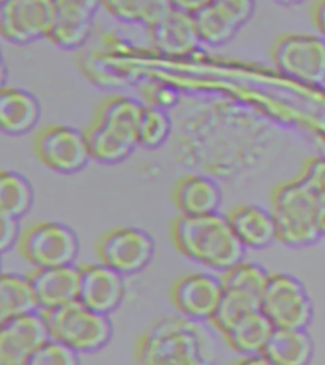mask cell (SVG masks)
I'll list each match as a JSON object with an SVG mask.
<instances>
[{"label":"cell","mask_w":325,"mask_h":365,"mask_svg":"<svg viewBox=\"0 0 325 365\" xmlns=\"http://www.w3.org/2000/svg\"><path fill=\"white\" fill-rule=\"evenodd\" d=\"M34 154L42 165L59 174H75L91 161L84 131L64 125H47L34 136Z\"/></svg>","instance_id":"9"},{"label":"cell","mask_w":325,"mask_h":365,"mask_svg":"<svg viewBox=\"0 0 325 365\" xmlns=\"http://www.w3.org/2000/svg\"><path fill=\"white\" fill-rule=\"evenodd\" d=\"M274 66L287 78L309 86L325 83V38L310 34H282L271 48Z\"/></svg>","instance_id":"8"},{"label":"cell","mask_w":325,"mask_h":365,"mask_svg":"<svg viewBox=\"0 0 325 365\" xmlns=\"http://www.w3.org/2000/svg\"><path fill=\"white\" fill-rule=\"evenodd\" d=\"M314 349L308 329H274L262 354L269 364L305 365L313 359Z\"/></svg>","instance_id":"21"},{"label":"cell","mask_w":325,"mask_h":365,"mask_svg":"<svg viewBox=\"0 0 325 365\" xmlns=\"http://www.w3.org/2000/svg\"><path fill=\"white\" fill-rule=\"evenodd\" d=\"M173 202L183 216H202L219 212L223 190L215 179L202 174L181 178L173 188Z\"/></svg>","instance_id":"19"},{"label":"cell","mask_w":325,"mask_h":365,"mask_svg":"<svg viewBox=\"0 0 325 365\" xmlns=\"http://www.w3.org/2000/svg\"><path fill=\"white\" fill-rule=\"evenodd\" d=\"M29 277L41 311L68 304L79 297L80 267L75 264L34 269Z\"/></svg>","instance_id":"17"},{"label":"cell","mask_w":325,"mask_h":365,"mask_svg":"<svg viewBox=\"0 0 325 365\" xmlns=\"http://www.w3.org/2000/svg\"><path fill=\"white\" fill-rule=\"evenodd\" d=\"M0 250L3 254L18 245L22 236V228L17 217L0 215Z\"/></svg>","instance_id":"31"},{"label":"cell","mask_w":325,"mask_h":365,"mask_svg":"<svg viewBox=\"0 0 325 365\" xmlns=\"http://www.w3.org/2000/svg\"><path fill=\"white\" fill-rule=\"evenodd\" d=\"M269 277L267 269L261 264L241 260L223 272L221 280L226 288H236L261 297Z\"/></svg>","instance_id":"29"},{"label":"cell","mask_w":325,"mask_h":365,"mask_svg":"<svg viewBox=\"0 0 325 365\" xmlns=\"http://www.w3.org/2000/svg\"><path fill=\"white\" fill-rule=\"evenodd\" d=\"M41 311L29 275L3 273L0 278V321Z\"/></svg>","instance_id":"23"},{"label":"cell","mask_w":325,"mask_h":365,"mask_svg":"<svg viewBox=\"0 0 325 365\" xmlns=\"http://www.w3.org/2000/svg\"><path fill=\"white\" fill-rule=\"evenodd\" d=\"M221 277L214 274L189 273L171 285V301L178 314L194 321H210L223 296Z\"/></svg>","instance_id":"14"},{"label":"cell","mask_w":325,"mask_h":365,"mask_svg":"<svg viewBox=\"0 0 325 365\" xmlns=\"http://www.w3.org/2000/svg\"><path fill=\"white\" fill-rule=\"evenodd\" d=\"M169 1H171L173 8L194 14L202 8L209 6L214 0H169Z\"/></svg>","instance_id":"35"},{"label":"cell","mask_w":325,"mask_h":365,"mask_svg":"<svg viewBox=\"0 0 325 365\" xmlns=\"http://www.w3.org/2000/svg\"><path fill=\"white\" fill-rule=\"evenodd\" d=\"M259 298L257 294L241 291L236 288L224 287L223 296L217 306L215 314L209 321L220 334L234 325L244 314H249L259 308Z\"/></svg>","instance_id":"27"},{"label":"cell","mask_w":325,"mask_h":365,"mask_svg":"<svg viewBox=\"0 0 325 365\" xmlns=\"http://www.w3.org/2000/svg\"><path fill=\"white\" fill-rule=\"evenodd\" d=\"M79 356L73 349L50 337L31 356L29 365H76Z\"/></svg>","instance_id":"30"},{"label":"cell","mask_w":325,"mask_h":365,"mask_svg":"<svg viewBox=\"0 0 325 365\" xmlns=\"http://www.w3.org/2000/svg\"><path fill=\"white\" fill-rule=\"evenodd\" d=\"M171 236L181 255L221 273L246 257V249L236 239L228 216L220 212L202 216L181 215L171 223Z\"/></svg>","instance_id":"2"},{"label":"cell","mask_w":325,"mask_h":365,"mask_svg":"<svg viewBox=\"0 0 325 365\" xmlns=\"http://www.w3.org/2000/svg\"><path fill=\"white\" fill-rule=\"evenodd\" d=\"M34 192L29 179L17 171L0 174V215L22 218L32 208Z\"/></svg>","instance_id":"26"},{"label":"cell","mask_w":325,"mask_h":365,"mask_svg":"<svg viewBox=\"0 0 325 365\" xmlns=\"http://www.w3.org/2000/svg\"><path fill=\"white\" fill-rule=\"evenodd\" d=\"M55 11V0H0L1 37L14 45L46 38Z\"/></svg>","instance_id":"11"},{"label":"cell","mask_w":325,"mask_h":365,"mask_svg":"<svg viewBox=\"0 0 325 365\" xmlns=\"http://www.w3.org/2000/svg\"><path fill=\"white\" fill-rule=\"evenodd\" d=\"M93 14L57 8L46 40L61 50H75L84 45L93 29Z\"/></svg>","instance_id":"24"},{"label":"cell","mask_w":325,"mask_h":365,"mask_svg":"<svg viewBox=\"0 0 325 365\" xmlns=\"http://www.w3.org/2000/svg\"><path fill=\"white\" fill-rule=\"evenodd\" d=\"M215 355L214 341L200 321L184 316L166 317L150 326L137 340L140 364L201 365Z\"/></svg>","instance_id":"3"},{"label":"cell","mask_w":325,"mask_h":365,"mask_svg":"<svg viewBox=\"0 0 325 365\" xmlns=\"http://www.w3.org/2000/svg\"><path fill=\"white\" fill-rule=\"evenodd\" d=\"M144 106L132 98L114 96L98 107L84 130L91 160L119 164L131 156L137 143V125Z\"/></svg>","instance_id":"4"},{"label":"cell","mask_w":325,"mask_h":365,"mask_svg":"<svg viewBox=\"0 0 325 365\" xmlns=\"http://www.w3.org/2000/svg\"><path fill=\"white\" fill-rule=\"evenodd\" d=\"M42 312L50 336L79 355L102 350L114 336V325L109 314L97 312L79 299Z\"/></svg>","instance_id":"5"},{"label":"cell","mask_w":325,"mask_h":365,"mask_svg":"<svg viewBox=\"0 0 325 365\" xmlns=\"http://www.w3.org/2000/svg\"><path fill=\"white\" fill-rule=\"evenodd\" d=\"M55 6L57 8L86 11L94 16L98 8L101 6V0H55Z\"/></svg>","instance_id":"33"},{"label":"cell","mask_w":325,"mask_h":365,"mask_svg":"<svg viewBox=\"0 0 325 365\" xmlns=\"http://www.w3.org/2000/svg\"><path fill=\"white\" fill-rule=\"evenodd\" d=\"M324 193L325 159L321 158L309 160L300 177L274 189L271 212L279 242L289 247H306L324 237L320 227Z\"/></svg>","instance_id":"1"},{"label":"cell","mask_w":325,"mask_h":365,"mask_svg":"<svg viewBox=\"0 0 325 365\" xmlns=\"http://www.w3.org/2000/svg\"><path fill=\"white\" fill-rule=\"evenodd\" d=\"M311 19L319 36L325 38V0H316L313 4Z\"/></svg>","instance_id":"34"},{"label":"cell","mask_w":325,"mask_h":365,"mask_svg":"<svg viewBox=\"0 0 325 365\" xmlns=\"http://www.w3.org/2000/svg\"><path fill=\"white\" fill-rule=\"evenodd\" d=\"M148 29L155 50L171 56L189 55L202 43L194 14L173 6Z\"/></svg>","instance_id":"16"},{"label":"cell","mask_w":325,"mask_h":365,"mask_svg":"<svg viewBox=\"0 0 325 365\" xmlns=\"http://www.w3.org/2000/svg\"><path fill=\"white\" fill-rule=\"evenodd\" d=\"M50 337L42 311L0 321V365H29L31 356Z\"/></svg>","instance_id":"12"},{"label":"cell","mask_w":325,"mask_h":365,"mask_svg":"<svg viewBox=\"0 0 325 365\" xmlns=\"http://www.w3.org/2000/svg\"><path fill=\"white\" fill-rule=\"evenodd\" d=\"M98 260L124 277L140 273L153 260L155 241L143 228L116 227L96 245Z\"/></svg>","instance_id":"10"},{"label":"cell","mask_w":325,"mask_h":365,"mask_svg":"<svg viewBox=\"0 0 325 365\" xmlns=\"http://www.w3.org/2000/svg\"><path fill=\"white\" fill-rule=\"evenodd\" d=\"M274 1L282 4V6H296V4L303 3L304 0H274Z\"/></svg>","instance_id":"36"},{"label":"cell","mask_w":325,"mask_h":365,"mask_svg":"<svg viewBox=\"0 0 325 365\" xmlns=\"http://www.w3.org/2000/svg\"><path fill=\"white\" fill-rule=\"evenodd\" d=\"M226 216L236 239L246 249L262 250L279 241L274 215L261 205H238Z\"/></svg>","instance_id":"18"},{"label":"cell","mask_w":325,"mask_h":365,"mask_svg":"<svg viewBox=\"0 0 325 365\" xmlns=\"http://www.w3.org/2000/svg\"><path fill=\"white\" fill-rule=\"evenodd\" d=\"M101 6L125 23L150 27L171 8L169 0H101Z\"/></svg>","instance_id":"25"},{"label":"cell","mask_w":325,"mask_h":365,"mask_svg":"<svg viewBox=\"0 0 325 365\" xmlns=\"http://www.w3.org/2000/svg\"><path fill=\"white\" fill-rule=\"evenodd\" d=\"M125 277L103 262L80 267L79 299L86 306L111 314L125 298Z\"/></svg>","instance_id":"15"},{"label":"cell","mask_w":325,"mask_h":365,"mask_svg":"<svg viewBox=\"0 0 325 365\" xmlns=\"http://www.w3.org/2000/svg\"><path fill=\"white\" fill-rule=\"evenodd\" d=\"M173 122L166 109L155 106H144L137 125V143L145 148L163 146L171 137Z\"/></svg>","instance_id":"28"},{"label":"cell","mask_w":325,"mask_h":365,"mask_svg":"<svg viewBox=\"0 0 325 365\" xmlns=\"http://www.w3.org/2000/svg\"><path fill=\"white\" fill-rule=\"evenodd\" d=\"M41 104L31 91L3 86L0 91V128L9 136L34 131L41 120Z\"/></svg>","instance_id":"20"},{"label":"cell","mask_w":325,"mask_h":365,"mask_svg":"<svg viewBox=\"0 0 325 365\" xmlns=\"http://www.w3.org/2000/svg\"><path fill=\"white\" fill-rule=\"evenodd\" d=\"M149 101H150V106L163 109L173 108L179 101V94L174 88L159 86L154 88V91H150Z\"/></svg>","instance_id":"32"},{"label":"cell","mask_w":325,"mask_h":365,"mask_svg":"<svg viewBox=\"0 0 325 365\" xmlns=\"http://www.w3.org/2000/svg\"><path fill=\"white\" fill-rule=\"evenodd\" d=\"M259 309L274 329H308L314 317V304L306 287L289 273H269Z\"/></svg>","instance_id":"6"},{"label":"cell","mask_w":325,"mask_h":365,"mask_svg":"<svg viewBox=\"0 0 325 365\" xmlns=\"http://www.w3.org/2000/svg\"><path fill=\"white\" fill-rule=\"evenodd\" d=\"M18 251L34 269L74 264L79 255V239L68 225L42 221L29 226L18 242Z\"/></svg>","instance_id":"7"},{"label":"cell","mask_w":325,"mask_h":365,"mask_svg":"<svg viewBox=\"0 0 325 365\" xmlns=\"http://www.w3.org/2000/svg\"><path fill=\"white\" fill-rule=\"evenodd\" d=\"M274 331V325L258 308L244 314L221 335L229 348L246 356L263 353Z\"/></svg>","instance_id":"22"},{"label":"cell","mask_w":325,"mask_h":365,"mask_svg":"<svg viewBox=\"0 0 325 365\" xmlns=\"http://www.w3.org/2000/svg\"><path fill=\"white\" fill-rule=\"evenodd\" d=\"M254 11L256 0H214L194 14L201 42L210 46L228 43L251 21Z\"/></svg>","instance_id":"13"}]
</instances>
